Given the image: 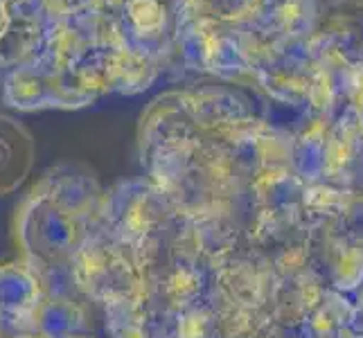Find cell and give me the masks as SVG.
I'll list each match as a JSON object with an SVG mask.
<instances>
[{
  "mask_svg": "<svg viewBox=\"0 0 363 338\" xmlns=\"http://www.w3.org/2000/svg\"><path fill=\"white\" fill-rule=\"evenodd\" d=\"M23 160L21 137L0 133V192L23 179Z\"/></svg>",
  "mask_w": 363,
  "mask_h": 338,
  "instance_id": "1",
  "label": "cell"
}]
</instances>
